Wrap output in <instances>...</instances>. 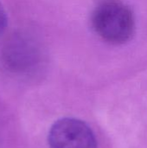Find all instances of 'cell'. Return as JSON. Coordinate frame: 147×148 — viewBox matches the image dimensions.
Returning a JSON list of instances; mask_svg holds the SVG:
<instances>
[{"mask_svg": "<svg viewBox=\"0 0 147 148\" xmlns=\"http://www.w3.org/2000/svg\"><path fill=\"white\" fill-rule=\"evenodd\" d=\"M50 148H98L90 127L75 118H62L50 127L48 135Z\"/></svg>", "mask_w": 147, "mask_h": 148, "instance_id": "cell-2", "label": "cell"}, {"mask_svg": "<svg viewBox=\"0 0 147 148\" xmlns=\"http://www.w3.org/2000/svg\"><path fill=\"white\" fill-rule=\"evenodd\" d=\"M7 24V16L3 6L0 3V35L4 31Z\"/></svg>", "mask_w": 147, "mask_h": 148, "instance_id": "cell-4", "label": "cell"}, {"mask_svg": "<svg viewBox=\"0 0 147 148\" xmlns=\"http://www.w3.org/2000/svg\"><path fill=\"white\" fill-rule=\"evenodd\" d=\"M37 57L35 46L29 40L20 36L11 38L3 49L4 63L15 72L29 71L36 63Z\"/></svg>", "mask_w": 147, "mask_h": 148, "instance_id": "cell-3", "label": "cell"}, {"mask_svg": "<svg viewBox=\"0 0 147 148\" xmlns=\"http://www.w3.org/2000/svg\"><path fill=\"white\" fill-rule=\"evenodd\" d=\"M92 23L95 32L106 42L122 44L133 36L135 21L133 11L119 0H103L94 9Z\"/></svg>", "mask_w": 147, "mask_h": 148, "instance_id": "cell-1", "label": "cell"}]
</instances>
